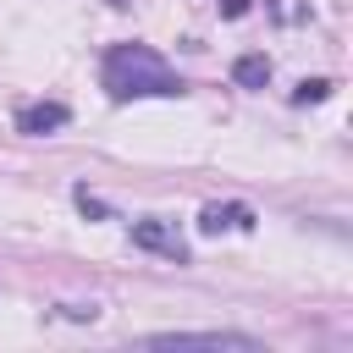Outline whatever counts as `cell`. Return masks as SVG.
Wrapping results in <instances>:
<instances>
[{"instance_id":"5","label":"cell","mask_w":353,"mask_h":353,"mask_svg":"<svg viewBox=\"0 0 353 353\" xmlns=\"http://www.w3.org/2000/svg\"><path fill=\"white\" fill-rule=\"evenodd\" d=\"M66 105H55V99H44V105H28V110H17V132H28V138H44V132H61L66 127Z\"/></svg>"},{"instance_id":"7","label":"cell","mask_w":353,"mask_h":353,"mask_svg":"<svg viewBox=\"0 0 353 353\" xmlns=\"http://www.w3.org/2000/svg\"><path fill=\"white\" fill-rule=\"evenodd\" d=\"M325 94H331V83H325V77H303V83L292 88V105H320Z\"/></svg>"},{"instance_id":"2","label":"cell","mask_w":353,"mask_h":353,"mask_svg":"<svg viewBox=\"0 0 353 353\" xmlns=\"http://www.w3.org/2000/svg\"><path fill=\"white\" fill-rule=\"evenodd\" d=\"M143 347H210V353H259V336L243 331H149Z\"/></svg>"},{"instance_id":"6","label":"cell","mask_w":353,"mask_h":353,"mask_svg":"<svg viewBox=\"0 0 353 353\" xmlns=\"http://www.w3.org/2000/svg\"><path fill=\"white\" fill-rule=\"evenodd\" d=\"M232 77H237V88H265L270 83V55H237V66H232Z\"/></svg>"},{"instance_id":"8","label":"cell","mask_w":353,"mask_h":353,"mask_svg":"<svg viewBox=\"0 0 353 353\" xmlns=\"http://www.w3.org/2000/svg\"><path fill=\"white\" fill-rule=\"evenodd\" d=\"M221 11H226V17H243V11H248V0H226Z\"/></svg>"},{"instance_id":"3","label":"cell","mask_w":353,"mask_h":353,"mask_svg":"<svg viewBox=\"0 0 353 353\" xmlns=\"http://www.w3.org/2000/svg\"><path fill=\"white\" fill-rule=\"evenodd\" d=\"M132 243L149 248V254H165V259L188 265V243H182V232L171 221H132Z\"/></svg>"},{"instance_id":"1","label":"cell","mask_w":353,"mask_h":353,"mask_svg":"<svg viewBox=\"0 0 353 353\" xmlns=\"http://www.w3.org/2000/svg\"><path fill=\"white\" fill-rule=\"evenodd\" d=\"M99 77H105L110 99H149V94L154 99H176V94H188V83L149 44H116V50H105Z\"/></svg>"},{"instance_id":"4","label":"cell","mask_w":353,"mask_h":353,"mask_svg":"<svg viewBox=\"0 0 353 353\" xmlns=\"http://www.w3.org/2000/svg\"><path fill=\"white\" fill-rule=\"evenodd\" d=\"M199 232H204V237L254 232V210H248V204H204V210H199Z\"/></svg>"}]
</instances>
